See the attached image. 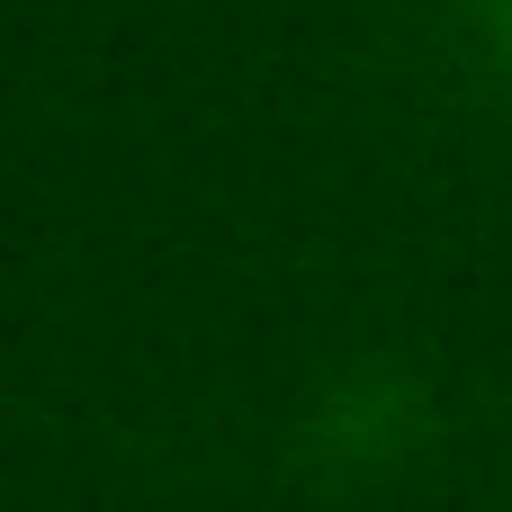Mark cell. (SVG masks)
<instances>
[{
    "label": "cell",
    "mask_w": 512,
    "mask_h": 512,
    "mask_svg": "<svg viewBox=\"0 0 512 512\" xmlns=\"http://www.w3.org/2000/svg\"><path fill=\"white\" fill-rule=\"evenodd\" d=\"M468 18H477V36L512 63V0H468Z\"/></svg>",
    "instance_id": "6da1fadb"
}]
</instances>
